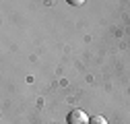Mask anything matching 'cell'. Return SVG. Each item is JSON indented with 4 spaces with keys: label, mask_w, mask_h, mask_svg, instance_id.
<instances>
[{
    "label": "cell",
    "mask_w": 130,
    "mask_h": 124,
    "mask_svg": "<svg viewBox=\"0 0 130 124\" xmlns=\"http://www.w3.org/2000/svg\"><path fill=\"white\" fill-rule=\"evenodd\" d=\"M89 120H91V118H89L83 110H78V107L70 110L68 116H66V122H68V124H89Z\"/></svg>",
    "instance_id": "obj_1"
},
{
    "label": "cell",
    "mask_w": 130,
    "mask_h": 124,
    "mask_svg": "<svg viewBox=\"0 0 130 124\" xmlns=\"http://www.w3.org/2000/svg\"><path fill=\"white\" fill-rule=\"evenodd\" d=\"M89 124H107V120H105L103 116H93V118L89 120Z\"/></svg>",
    "instance_id": "obj_2"
}]
</instances>
